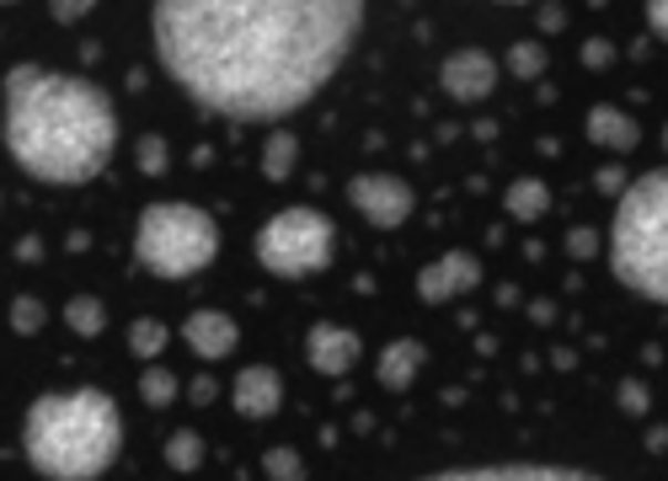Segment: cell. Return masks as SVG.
I'll return each mask as SVG.
<instances>
[{
    "instance_id": "cell-1",
    "label": "cell",
    "mask_w": 668,
    "mask_h": 481,
    "mask_svg": "<svg viewBox=\"0 0 668 481\" xmlns=\"http://www.w3.org/2000/svg\"><path fill=\"white\" fill-rule=\"evenodd\" d=\"M166 75L209 113L284 119L348 60L359 0H161L151 11Z\"/></svg>"
},
{
    "instance_id": "cell-2",
    "label": "cell",
    "mask_w": 668,
    "mask_h": 481,
    "mask_svg": "<svg viewBox=\"0 0 668 481\" xmlns=\"http://www.w3.org/2000/svg\"><path fill=\"white\" fill-rule=\"evenodd\" d=\"M6 151L32 182L81 187L119 151V113L81 75L17 64L6 75Z\"/></svg>"
},
{
    "instance_id": "cell-3",
    "label": "cell",
    "mask_w": 668,
    "mask_h": 481,
    "mask_svg": "<svg viewBox=\"0 0 668 481\" xmlns=\"http://www.w3.org/2000/svg\"><path fill=\"white\" fill-rule=\"evenodd\" d=\"M28 465L49 481H96L123 450V412L107 391H49L22 418Z\"/></svg>"
},
{
    "instance_id": "cell-4",
    "label": "cell",
    "mask_w": 668,
    "mask_h": 481,
    "mask_svg": "<svg viewBox=\"0 0 668 481\" xmlns=\"http://www.w3.org/2000/svg\"><path fill=\"white\" fill-rule=\"evenodd\" d=\"M609 268L631 295L668 305V166L620 193L609 225Z\"/></svg>"
},
{
    "instance_id": "cell-5",
    "label": "cell",
    "mask_w": 668,
    "mask_h": 481,
    "mask_svg": "<svg viewBox=\"0 0 668 481\" xmlns=\"http://www.w3.org/2000/svg\"><path fill=\"white\" fill-rule=\"evenodd\" d=\"M219 252V225L198 204H151L134 225V257L155 278H193Z\"/></svg>"
},
{
    "instance_id": "cell-6",
    "label": "cell",
    "mask_w": 668,
    "mask_h": 481,
    "mask_svg": "<svg viewBox=\"0 0 668 481\" xmlns=\"http://www.w3.org/2000/svg\"><path fill=\"white\" fill-rule=\"evenodd\" d=\"M332 246H337V231L332 219L321 209H278L263 231H257V263L278 278H305V273L327 268L332 263Z\"/></svg>"
},
{
    "instance_id": "cell-7",
    "label": "cell",
    "mask_w": 668,
    "mask_h": 481,
    "mask_svg": "<svg viewBox=\"0 0 668 481\" xmlns=\"http://www.w3.org/2000/svg\"><path fill=\"white\" fill-rule=\"evenodd\" d=\"M348 204L364 214L374 231H395V225H407L412 209H418V198H412V187L391 172H364V177L348 182Z\"/></svg>"
},
{
    "instance_id": "cell-8",
    "label": "cell",
    "mask_w": 668,
    "mask_h": 481,
    "mask_svg": "<svg viewBox=\"0 0 668 481\" xmlns=\"http://www.w3.org/2000/svg\"><path fill=\"white\" fill-rule=\"evenodd\" d=\"M439 86L450 91L455 102H482L497 86V60L486 49H455L450 60L439 64Z\"/></svg>"
},
{
    "instance_id": "cell-9",
    "label": "cell",
    "mask_w": 668,
    "mask_h": 481,
    "mask_svg": "<svg viewBox=\"0 0 668 481\" xmlns=\"http://www.w3.org/2000/svg\"><path fill=\"white\" fill-rule=\"evenodd\" d=\"M482 284V263L471 257V252H444L439 263H428L418 273V295L428 305H444V300H460V295H471Z\"/></svg>"
},
{
    "instance_id": "cell-10",
    "label": "cell",
    "mask_w": 668,
    "mask_h": 481,
    "mask_svg": "<svg viewBox=\"0 0 668 481\" xmlns=\"http://www.w3.org/2000/svg\"><path fill=\"white\" fill-rule=\"evenodd\" d=\"M418 481H599L594 471L577 465H530V460H508V465H465V471H439V477Z\"/></svg>"
},
{
    "instance_id": "cell-11",
    "label": "cell",
    "mask_w": 668,
    "mask_h": 481,
    "mask_svg": "<svg viewBox=\"0 0 668 481\" xmlns=\"http://www.w3.org/2000/svg\"><path fill=\"white\" fill-rule=\"evenodd\" d=\"M236 412L251 422L274 418L278 407H284V375L278 369H268V364H251V369H241L236 375Z\"/></svg>"
},
{
    "instance_id": "cell-12",
    "label": "cell",
    "mask_w": 668,
    "mask_h": 481,
    "mask_svg": "<svg viewBox=\"0 0 668 481\" xmlns=\"http://www.w3.org/2000/svg\"><path fill=\"white\" fill-rule=\"evenodd\" d=\"M305 359H310V369H321V375H348V369L359 364V337L348 327L321 321V327H310V337H305Z\"/></svg>"
},
{
    "instance_id": "cell-13",
    "label": "cell",
    "mask_w": 668,
    "mask_h": 481,
    "mask_svg": "<svg viewBox=\"0 0 668 481\" xmlns=\"http://www.w3.org/2000/svg\"><path fill=\"white\" fill-rule=\"evenodd\" d=\"M187 348L198 354V359H225V354H236V342H241V327L225 316V310H193L187 316Z\"/></svg>"
},
{
    "instance_id": "cell-14",
    "label": "cell",
    "mask_w": 668,
    "mask_h": 481,
    "mask_svg": "<svg viewBox=\"0 0 668 481\" xmlns=\"http://www.w3.org/2000/svg\"><path fill=\"white\" fill-rule=\"evenodd\" d=\"M423 364H428V348L418 342V337H395V342H386V354H380V364H374V375H380L386 391H407V386L423 375Z\"/></svg>"
},
{
    "instance_id": "cell-15",
    "label": "cell",
    "mask_w": 668,
    "mask_h": 481,
    "mask_svg": "<svg viewBox=\"0 0 668 481\" xmlns=\"http://www.w3.org/2000/svg\"><path fill=\"white\" fill-rule=\"evenodd\" d=\"M588 140L594 145H605V151H631L641 140V129L631 113H620V108H609V102H599L594 113H588Z\"/></svg>"
},
{
    "instance_id": "cell-16",
    "label": "cell",
    "mask_w": 668,
    "mask_h": 481,
    "mask_svg": "<svg viewBox=\"0 0 668 481\" xmlns=\"http://www.w3.org/2000/svg\"><path fill=\"white\" fill-rule=\"evenodd\" d=\"M503 209L514 214V219H541V214L551 209V193H546V182H535V177H518L508 193H503Z\"/></svg>"
},
{
    "instance_id": "cell-17",
    "label": "cell",
    "mask_w": 668,
    "mask_h": 481,
    "mask_svg": "<svg viewBox=\"0 0 668 481\" xmlns=\"http://www.w3.org/2000/svg\"><path fill=\"white\" fill-rule=\"evenodd\" d=\"M295 155H300V140L289 134V129H278V134H268V145H263V172L268 177H289L295 172Z\"/></svg>"
},
{
    "instance_id": "cell-18",
    "label": "cell",
    "mask_w": 668,
    "mask_h": 481,
    "mask_svg": "<svg viewBox=\"0 0 668 481\" xmlns=\"http://www.w3.org/2000/svg\"><path fill=\"white\" fill-rule=\"evenodd\" d=\"M64 321L75 327V337H96V331L107 327V310L96 295H75V300L64 305Z\"/></svg>"
},
{
    "instance_id": "cell-19",
    "label": "cell",
    "mask_w": 668,
    "mask_h": 481,
    "mask_svg": "<svg viewBox=\"0 0 668 481\" xmlns=\"http://www.w3.org/2000/svg\"><path fill=\"white\" fill-rule=\"evenodd\" d=\"M541 70H546V43H541V38H518L514 49H508V75L535 81Z\"/></svg>"
},
{
    "instance_id": "cell-20",
    "label": "cell",
    "mask_w": 668,
    "mask_h": 481,
    "mask_svg": "<svg viewBox=\"0 0 668 481\" xmlns=\"http://www.w3.org/2000/svg\"><path fill=\"white\" fill-rule=\"evenodd\" d=\"M166 465H172V471H198V465H204V439H198L193 428L172 433V444H166Z\"/></svg>"
},
{
    "instance_id": "cell-21",
    "label": "cell",
    "mask_w": 668,
    "mask_h": 481,
    "mask_svg": "<svg viewBox=\"0 0 668 481\" xmlns=\"http://www.w3.org/2000/svg\"><path fill=\"white\" fill-rule=\"evenodd\" d=\"M129 348H134L140 359H155V354L166 348V327H161V321H134V327H129Z\"/></svg>"
},
{
    "instance_id": "cell-22",
    "label": "cell",
    "mask_w": 668,
    "mask_h": 481,
    "mask_svg": "<svg viewBox=\"0 0 668 481\" xmlns=\"http://www.w3.org/2000/svg\"><path fill=\"white\" fill-rule=\"evenodd\" d=\"M140 391H145V401H151V407H166V401L177 396V375H166V369H151V375L140 380Z\"/></svg>"
},
{
    "instance_id": "cell-23",
    "label": "cell",
    "mask_w": 668,
    "mask_h": 481,
    "mask_svg": "<svg viewBox=\"0 0 668 481\" xmlns=\"http://www.w3.org/2000/svg\"><path fill=\"white\" fill-rule=\"evenodd\" d=\"M11 327H17V331H38V327H43V305L32 300V295H22V300L11 305Z\"/></svg>"
},
{
    "instance_id": "cell-24",
    "label": "cell",
    "mask_w": 668,
    "mask_h": 481,
    "mask_svg": "<svg viewBox=\"0 0 668 481\" xmlns=\"http://www.w3.org/2000/svg\"><path fill=\"white\" fill-rule=\"evenodd\" d=\"M268 477H274V481H300L305 477L300 454H295V450H274V454H268Z\"/></svg>"
},
{
    "instance_id": "cell-25",
    "label": "cell",
    "mask_w": 668,
    "mask_h": 481,
    "mask_svg": "<svg viewBox=\"0 0 668 481\" xmlns=\"http://www.w3.org/2000/svg\"><path fill=\"white\" fill-rule=\"evenodd\" d=\"M140 161H145V172H166V145H161V140H145V145H140Z\"/></svg>"
},
{
    "instance_id": "cell-26",
    "label": "cell",
    "mask_w": 668,
    "mask_h": 481,
    "mask_svg": "<svg viewBox=\"0 0 668 481\" xmlns=\"http://www.w3.org/2000/svg\"><path fill=\"white\" fill-rule=\"evenodd\" d=\"M647 28L658 32V38H668V0H658V6H647Z\"/></svg>"
},
{
    "instance_id": "cell-27",
    "label": "cell",
    "mask_w": 668,
    "mask_h": 481,
    "mask_svg": "<svg viewBox=\"0 0 668 481\" xmlns=\"http://www.w3.org/2000/svg\"><path fill=\"white\" fill-rule=\"evenodd\" d=\"M583 60H588V64H609V43H605V38H594V43L583 49Z\"/></svg>"
},
{
    "instance_id": "cell-28",
    "label": "cell",
    "mask_w": 668,
    "mask_h": 481,
    "mask_svg": "<svg viewBox=\"0 0 668 481\" xmlns=\"http://www.w3.org/2000/svg\"><path fill=\"white\" fill-rule=\"evenodd\" d=\"M54 17H60V22H81V17H86V6H54Z\"/></svg>"
},
{
    "instance_id": "cell-29",
    "label": "cell",
    "mask_w": 668,
    "mask_h": 481,
    "mask_svg": "<svg viewBox=\"0 0 668 481\" xmlns=\"http://www.w3.org/2000/svg\"><path fill=\"white\" fill-rule=\"evenodd\" d=\"M641 401H647V396H641V386L631 380V386H626V407H631V412H641Z\"/></svg>"
}]
</instances>
